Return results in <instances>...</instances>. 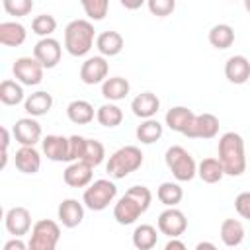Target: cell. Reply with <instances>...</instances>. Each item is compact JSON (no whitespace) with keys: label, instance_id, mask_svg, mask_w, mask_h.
<instances>
[{"label":"cell","instance_id":"6da1fadb","mask_svg":"<svg viewBox=\"0 0 250 250\" xmlns=\"http://www.w3.org/2000/svg\"><path fill=\"white\" fill-rule=\"evenodd\" d=\"M152 201V193L146 186H131L115 203L113 207V219L119 225H133L148 207Z\"/></svg>","mask_w":250,"mask_h":250},{"label":"cell","instance_id":"7a4b0ae2","mask_svg":"<svg viewBox=\"0 0 250 250\" xmlns=\"http://www.w3.org/2000/svg\"><path fill=\"white\" fill-rule=\"evenodd\" d=\"M219 162L227 176H240L246 170L244 141L238 133L227 131L219 139Z\"/></svg>","mask_w":250,"mask_h":250},{"label":"cell","instance_id":"3957f363","mask_svg":"<svg viewBox=\"0 0 250 250\" xmlns=\"http://www.w3.org/2000/svg\"><path fill=\"white\" fill-rule=\"evenodd\" d=\"M96 29L88 20H72L64 27V49L72 57H84L92 49Z\"/></svg>","mask_w":250,"mask_h":250},{"label":"cell","instance_id":"277c9868","mask_svg":"<svg viewBox=\"0 0 250 250\" xmlns=\"http://www.w3.org/2000/svg\"><path fill=\"white\" fill-rule=\"evenodd\" d=\"M143 160H145V154L139 146L135 145H125L121 148H117L109 160H107V174L113 178V180H123L125 176H129L131 172L139 170L143 166Z\"/></svg>","mask_w":250,"mask_h":250},{"label":"cell","instance_id":"5b68a950","mask_svg":"<svg viewBox=\"0 0 250 250\" xmlns=\"http://www.w3.org/2000/svg\"><path fill=\"white\" fill-rule=\"evenodd\" d=\"M164 162L178 182H189L197 176V164L193 156L180 145H172L170 148H166Z\"/></svg>","mask_w":250,"mask_h":250},{"label":"cell","instance_id":"8992f818","mask_svg":"<svg viewBox=\"0 0 250 250\" xmlns=\"http://www.w3.org/2000/svg\"><path fill=\"white\" fill-rule=\"evenodd\" d=\"M117 195V186L111 180H94L82 195V203L90 209V211H104L109 203H113Z\"/></svg>","mask_w":250,"mask_h":250},{"label":"cell","instance_id":"52a82bcc","mask_svg":"<svg viewBox=\"0 0 250 250\" xmlns=\"http://www.w3.org/2000/svg\"><path fill=\"white\" fill-rule=\"evenodd\" d=\"M61 240V227L53 219H41L33 225L29 236V250H57Z\"/></svg>","mask_w":250,"mask_h":250},{"label":"cell","instance_id":"ba28073f","mask_svg":"<svg viewBox=\"0 0 250 250\" xmlns=\"http://www.w3.org/2000/svg\"><path fill=\"white\" fill-rule=\"evenodd\" d=\"M43 70L45 68L35 57H20L12 66V72L21 86H37L43 80Z\"/></svg>","mask_w":250,"mask_h":250},{"label":"cell","instance_id":"9c48e42d","mask_svg":"<svg viewBox=\"0 0 250 250\" xmlns=\"http://www.w3.org/2000/svg\"><path fill=\"white\" fill-rule=\"evenodd\" d=\"M188 229V219L184 211L176 207H166L158 215V232L166 234L168 238H180Z\"/></svg>","mask_w":250,"mask_h":250},{"label":"cell","instance_id":"30bf717a","mask_svg":"<svg viewBox=\"0 0 250 250\" xmlns=\"http://www.w3.org/2000/svg\"><path fill=\"white\" fill-rule=\"evenodd\" d=\"M107 72H109V62L105 61V57L96 55V57H88L82 64H80V80L84 84H104L107 80Z\"/></svg>","mask_w":250,"mask_h":250},{"label":"cell","instance_id":"8fae6325","mask_svg":"<svg viewBox=\"0 0 250 250\" xmlns=\"http://www.w3.org/2000/svg\"><path fill=\"white\" fill-rule=\"evenodd\" d=\"M33 57L41 62L43 68H55L61 62L62 57V47L55 37H45L39 39L33 47Z\"/></svg>","mask_w":250,"mask_h":250},{"label":"cell","instance_id":"7c38bea8","mask_svg":"<svg viewBox=\"0 0 250 250\" xmlns=\"http://www.w3.org/2000/svg\"><path fill=\"white\" fill-rule=\"evenodd\" d=\"M219 133V117L213 113H199L193 117L191 125L186 129L188 139H213Z\"/></svg>","mask_w":250,"mask_h":250},{"label":"cell","instance_id":"4fadbf2b","mask_svg":"<svg viewBox=\"0 0 250 250\" xmlns=\"http://www.w3.org/2000/svg\"><path fill=\"white\" fill-rule=\"evenodd\" d=\"M92 178H94V168L84 160L70 162L62 172V180L70 188H88L92 184Z\"/></svg>","mask_w":250,"mask_h":250},{"label":"cell","instance_id":"5bb4252c","mask_svg":"<svg viewBox=\"0 0 250 250\" xmlns=\"http://www.w3.org/2000/svg\"><path fill=\"white\" fill-rule=\"evenodd\" d=\"M12 133H14V139L21 146H35L41 141V125L33 117L18 119L14 129H12Z\"/></svg>","mask_w":250,"mask_h":250},{"label":"cell","instance_id":"9a60e30c","mask_svg":"<svg viewBox=\"0 0 250 250\" xmlns=\"http://www.w3.org/2000/svg\"><path fill=\"white\" fill-rule=\"evenodd\" d=\"M4 225H6V230L10 234H14V238H20L33 229L31 213L25 207H12V209H8V213L4 217Z\"/></svg>","mask_w":250,"mask_h":250},{"label":"cell","instance_id":"2e32d148","mask_svg":"<svg viewBox=\"0 0 250 250\" xmlns=\"http://www.w3.org/2000/svg\"><path fill=\"white\" fill-rule=\"evenodd\" d=\"M57 217H59V221H61L62 227L74 229V227H78L84 221V205L78 199H72V197L62 199L59 203Z\"/></svg>","mask_w":250,"mask_h":250},{"label":"cell","instance_id":"e0dca14e","mask_svg":"<svg viewBox=\"0 0 250 250\" xmlns=\"http://www.w3.org/2000/svg\"><path fill=\"white\" fill-rule=\"evenodd\" d=\"M225 76L232 84H244L250 78V61L244 55H232L225 62Z\"/></svg>","mask_w":250,"mask_h":250},{"label":"cell","instance_id":"ac0fdd59","mask_svg":"<svg viewBox=\"0 0 250 250\" xmlns=\"http://www.w3.org/2000/svg\"><path fill=\"white\" fill-rule=\"evenodd\" d=\"M131 109L137 117L141 119H154V115L160 109V100L156 94L152 92H141L139 96L133 98L131 102Z\"/></svg>","mask_w":250,"mask_h":250},{"label":"cell","instance_id":"d6986e66","mask_svg":"<svg viewBox=\"0 0 250 250\" xmlns=\"http://www.w3.org/2000/svg\"><path fill=\"white\" fill-rule=\"evenodd\" d=\"M43 152L53 162H68V137L62 135H47L41 141Z\"/></svg>","mask_w":250,"mask_h":250},{"label":"cell","instance_id":"ffe728a7","mask_svg":"<svg viewBox=\"0 0 250 250\" xmlns=\"http://www.w3.org/2000/svg\"><path fill=\"white\" fill-rule=\"evenodd\" d=\"M123 35L119 31H113V29H107V31H102L98 37H96V49L100 51L102 57H115L123 51Z\"/></svg>","mask_w":250,"mask_h":250},{"label":"cell","instance_id":"44dd1931","mask_svg":"<svg viewBox=\"0 0 250 250\" xmlns=\"http://www.w3.org/2000/svg\"><path fill=\"white\" fill-rule=\"evenodd\" d=\"M193 117H195V113H193L189 107H186V105H174V107H170V109L166 111L164 121H166V125H168V129H172V131L184 135L186 129L191 125Z\"/></svg>","mask_w":250,"mask_h":250},{"label":"cell","instance_id":"7402d4cb","mask_svg":"<svg viewBox=\"0 0 250 250\" xmlns=\"http://www.w3.org/2000/svg\"><path fill=\"white\" fill-rule=\"evenodd\" d=\"M14 162L16 168L23 174H37L41 168V154L37 152L35 146H21L16 150Z\"/></svg>","mask_w":250,"mask_h":250},{"label":"cell","instance_id":"603a6c76","mask_svg":"<svg viewBox=\"0 0 250 250\" xmlns=\"http://www.w3.org/2000/svg\"><path fill=\"white\" fill-rule=\"evenodd\" d=\"M51 107H53V96L49 92H43V90L29 94L25 98V102H23V109L31 117H41V115L49 113Z\"/></svg>","mask_w":250,"mask_h":250},{"label":"cell","instance_id":"cb8c5ba5","mask_svg":"<svg viewBox=\"0 0 250 250\" xmlns=\"http://www.w3.org/2000/svg\"><path fill=\"white\" fill-rule=\"evenodd\" d=\"M27 37L25 27L20 21H2L0 23V43L4 47H20Z\"/></svg>","mask_w":250,"mask_h":250},{"label":"cell","instance_id":"d4e9b609","mask_svg":"<svg viewBox=\"0 0 250 250\" xmlns=\"http://www.w3.org/2000/svg\"><path fill=\"white\" fill-rule=\"evenodd\" d=\"M66 117L76 123V125H88L90 121H94L96 117V111H94V105L86 100H72L68 105H66Z\"/></svg>","mask_w":250,"mask_h":250},{"label":"cell","instance_id":"484cf974","mask_svg":"<svg viewBox=\"0 0 250 250\" xmlns=\"http://www.w3.org/2000/svg\"><path fill=\"white\" fill-rule=\"evenodd\" d=\"M219 234H221V240H223L225 246L236 248L244 240V227H242V223L238 219H225L221 223Z\"/></svg>","mask_w":250,"mask_h":250},{"label":"cell","instance_id":"4316f807","mask_svg":"<svg viewBox=\"0 0 250 250\" xmlns=\"http://www.w3.org/2000/svg\"><path fill=\"white\" fill-rule=\"evenodd\" d=\"M131 90V84L127 78L123 76H111L107 78L104 84H102V96L109 102H117V100H123Z\"/></svg>","mask_w":250,"mask_h":250},{"label":"cell","instance_id":"83f0119b","mask_svg":"<svg viewBox=\"0 0 250 250\" xmlns=\"http://www.w3.org/2000/svg\"><path fill=\"white\" fill-rule=\"evenodd\" d=\"M197 176L201 178V182L205 184H217L223 180L225 176V170L219 162V158H203L199 164H197Z\"/></svg>","mask_w":250,"mask_h":250},{"label":"cell","instance_id":"f1b7e54d","mask_svg":"<svg viewBox=\"0 0 250 250\" xmlns=\"http://www.w3.org/2000/svg\"><path fill=\"white\" fill-rule=\"evenodd\" d=\"M133 246L137 250H152L158 242V232L152 225H139L135 230H133Z\"/></svg>","mask_w":250,"mask_h":250},{"label":"cell","instance_id":"f546056e","mask_svg":"<svg viewBox=\"0 0 250 250\" xmlns=\"http://www.w3.org/2000/svg\"><path fill=\"white\" fill-rule=\"evenodd\" d=\"M209 43L215 47V49H229L232 43H234V29L229 25V23H217L209 29Z\"/></svg>","mask_w":250,"mask_h":250},{"label":"cell","instance_id":"4dcf8cb0","mask_svg":"<svg viewBox=\"0 0 250 250\" xmlns=\"http://www.w3.org/2000/svg\"><path fill=\"white\" fill-rule=\"evenodd\" d=\"M156 197H158V201L162 205L176 207L184 197V189L180 188L178 182H162L158 186V189H156Z\"/></svg>","mask_w":250,"mask_h":250},{"label":"cell","instance_id":"1f68e13d","mask_svg":"<svg viewBox=\"0 0 250 250\" xmlns=\"http://www.w3.org/2000/svg\"><path fill=\"white\" fill-rule=\"evenodd\" d=\"M162 133H164V127H162V123L156 121V119H145V121L137 127V131H135L137 139H139L143 145H152V143H156V141L162 137Z\"/></svg>","mask_w":250,"mask_h":250},{"label":"cell","instance_id":"d6a6232c","mask_svg":"<svg viewBox=\"0 0 250 250\" xmlns=\"http://www.w3.org/2000/svg\"><path fill=\"white\" fill-rule=\"evenodd\" d=\"M96 119H98V123L100 125H104V127H117V125H121V121H123V111H121V107L119 105H115V104H104V105H100L98 109H96Z\"/></svg>","mask_w":250,"mask_h":250},{"label":"cell","instance_id":"836d02e7","mask_svg":"<svg viewBox=\"0 0 250 250\" xmlns=\"http://www.w3.org/2000/svg\"><path fill=\"white\" fill-rule=\"evenodd\" d=\"M0 102L4 105H18L23 100V86L16 80H2L0 84Z\"/></svg>","mask_w":250,"mask_h":250},{"label":"cell","instance_id":"e575fe53","mask_svg":"<svg viewBox=\"0 0 250 250\" xmlns=\"http://www.w3.org/2000/svg\"><path fill=\"white\" fill-rule=\"evenodd\" d=\"M55 29H57V20H55L51 14H39V16H35L33 21H31V31H33L35 35H39L41 39L51 37Z\"/></svg>","mask_w":250,"mask_h":250},{"label":"cell","instance_id":"d590c367","mask_svg":"<svg viewBox=\"0 0 250 250\" xmlns=\"http://www.w3.org/2000/svg\"><path fill=\"white\" fill-rule=\"evenodd\" d=\"M104 158H105V148H104V145H102L100 141H96V139H86V148H84L82 160L88 162L92 168H96V166H100V164L104 162Z\"/></svg>","mask_w":250,"mask_h":250},{"label":"cell","instance_id":"8d00e7d4","mask_svg":"<svg viewBox=\"0 0 250 250\" xmlns=\"http://www.w3.org/2000/svg\"><path fill=\"white\" fill-rule=\"evenodd\" d=\"M82 8L86 12V16L94 21H100L107 16L109 10V2L107 0H82Z\"/></svg>","mask_w":250,"mask_h":250},{"label":"cell","instance_id":"74e56055","mask_svg":"<svg viewBox=\"0 0 250 250\" xmlns=\"http://www.w3.org/2000/svg\"><path fill=\"white\" fill-rule=\"evenodd\" d=\"M84 148H86V137L70 135V137H68V162L82 160Z\"/></svg>","mask_w":250,"mask_h":250},{"label":"cell","instance_id":"f35d334b","mask_svg":"<svg viewBox=\"0 0 250 250\" xmlns=\"http://www.w3.org/2000/svg\"><path fill=\"white\" fill-rule=\"evenodd\" d=\"M4 10L10 16H27L33 10V2L31 0H4Z\"/></svg>","mask_w":250,"mask_h":250},{"label":"cell","instance_id":"ab89813d","mask_svg":"<svg viewBox=\"0 0 250 250\" xmlns=\"http://www.w3.org/2000/svg\"><path fill=\"white\" fill-rule=\"evenodd\" d=\"M146 6H148V10H150L152 16L166 18V16H170V14L174 12L176 2H174V0H148Z\"/></svg>","mask_w":250,"mask_h":250},{"label":"cell","instance_id":"60d3db41","mask_svg":"<svg viewBox=\"0 0 250 250\" xmlns=\"http://www.w3.org/2000/svg\"><path fill=\"white\" fill-rule=\"evenodd\" d=\"M234 209H236V213H238L242 219L250 221V191H242V193L236 195V199H234Z\"/></svg>","mask_w":250,"mask_h":250},{"label":"cell","instance_id":"b9f144b4","mask_svg":"<svg viewBox=\"0 0 250 250\" xmlns=\"http://www.w3.org/2000/svg\"><path fill=\"white\" fill-rule=\"evenodd\" d=\"M0 133H2V162H0V168H6V162H8V146H10V131L6 127H2Z\"/></svg>","mask_w":250,"mask_h":250},{"label":"cell","instance_id":"7bdbcfd3","mask_svg":"<svg viewBox=\"0 0 250 250\" xmlns=\"http://www.w3.org/2000/svg\"><path fill=\"white\" fill-rule=\"evenodd\" d=\"M2 250H29V246L21 240V238H10Z\"/></svg>","mask_w":250,"mask_h":250},{"label":"cell","instance_id":"ee69618b","mask_svg":"<svg viewBox=\"0 0 250 250\" xmlns=\"http://www.w3.org/2000/svg\"><path fill=\"white\" fill-rule=\"evenodd\" d=\"M164 250H188V248H186V244H184L180 238H170V240L166 242Z\"/></svg>","mask_w":250,"mask_h":250},{"label":"cell","instance_id":"f6af8a7d","mask_svg":"<svg viewBox=\"0 0 250 250\" xmlns=\"http://www.w3.org/2000/svg\"><path fill=\"white\" fill-rule=\"evenodd\" d=\"M195 250H219V248H217L213 242H209V240H203V242H197Z\"/></svg>","mask_w":250,"mask_h":250},{"label":"cell","instance_id":"bcb514c9","mask_svg":"<svg viewBox=\"0 0 250 250\" xmlns=\"http://www.w3.org/2000/svg\"><path fill=\"white\" fill-rule=\"evenodd\" d=\"M121 6H123V8H129V10H135V8H141V6H143V0H137V2L121 0Z\"/></svg>","mask_w":250,"mask_h":250},{"label":"cell","instance_id":"7dc6e473","mask_svg":"<svg viewBox=\"0 0 250 250\" xmlns=\"http://www.w3.org/2000/svg\"><path fill=\"white\" fill-rule=\"evenodd\" d=\"M244 8H246V12H250V0H244Z\"/></svg>","mask_w":250,"mask_h":250}]
</instances>
